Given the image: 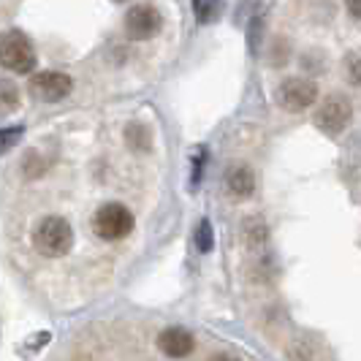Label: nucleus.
Returning <instances> with one entry per match:
<instances>
[{
	"instance_id": "nucleus-1",
	"label": "nucleus",
	"mask_w": 361,
	"mask_h": 361,
	"mask_svg": "<svg viewBox=\"0 0 361 361\" xmlns=\"http://www.w3.org/2000/svg\"><path fill=\"white\" fill-rule=\"evenodd\" d=\"M33 247L41 255H49V258L66 255L73 247L71 223L66 217H57V215L44 217L36 226V231H33Z\"/></svg>"
},
{
	"instance_id": "nucleus-2",
	"label": "nucleus",
	"mask_w": 361,
	"mask_h": 361,
	"mask_svg": "<svg viewBox=\"0 0 361 361\" xmlns=\"http://www.w3.org/2000/svg\"><path fill=\"white\" fill-rule=\"evenodd\" d=\"M92 231L98 239H106V242H117V239H126L133 231V212L128 209L126 204H104L95 215H92Z\"/></svg>"
},
{
	"instance_id": "nucleus-3",
	"label": "nucleus",
	"mask_w": 361,
	"mask_h": 361,
	"mask_svg": "<svg viewBox=\"0 0 361 361\" xmlns=\"http://www.w3.org/2000/svg\"><path fill=\"white\" fill-rule=\"evenodd\" d=\"M0 60L8 71L14 73H30L36 68V49L27 38L11 30L3 36V44H0Z\"/></svg>"
},
{
	"instance_id": "nucleus-4",
	"label": "nucleus",
	"mask_w": 361,
	"mask_h": 361,
	"mask_svg": "<svg viewBox=\"0 0 361 361\" xmlns=\"http://www.w3.org/2000/svg\"><path fill=\"white\" fill-rule=\"evenodd\" d=\"M315 101H318V85L312 79L293 76V79H286L277 87V104L286 109V111H305Z\"/></svg>"
},
{
	"instance_id": "nucleus-5",
	"label": "nucleus",
	"mask_w": 361,
	"mask_h": 361,
	"mask_svg": "<svg viewBox=\"0 0 361 361\" xmlns=\"http://www.w3.org/2000/svg\"><path fill=\"white\" fill-rule=\"evenodd\" d=\"M350 114H353V109H350L348 98L329 95L324 104L318 106V111H315V126L334 136V133H343L345 130V126L350 123Z\"/></svg>"
},
{
	"instance_id": "nucleus-6",
	"label": "nucleus",
	"mask_w": 361,
	"mask_h": 361,
	"mask_svg": "<svg viewBox=\"0 0 361 361\" xmlns=\"http://www.w3.org/2000/svg\"><path fill=\"white\" fill-rule=\"evenodd\" d=\"M71 92V76L60 71H44L36 73L30 79V95L36 101H47V104H57Z\"/></svg>"
},
{
	"instance_id": "nucleus-7",
	"label": "nucleus",
	"mask_w": 361,
	"mask_h": 361,
	"mask_svg": "<svg viewBox=\"0 0 361 361\" xmlns=\"http://www.w3.org/2000/svg\"><path fill=\"white\" fill-rule=\"evenodd\" d=\"M161 25H163L161 14L152 6H133L126 14V33L130 38H136V41L152 38L161 30Z\"/></svg>"
},
{
	"instance_id": "nucleus-8",
	"label": "nucleus",
	"mask_w": 361,
	"mask_h": 361,
	"mask_svg": "<svg viewBox=\"0 0 361 361\" xmlns=\"http://www.w3.org/2000/svg\"><path fill=\"white\" fill-rule=\"evenodd\" d=\"M193 345H196L193 343V334L180 329V326H169V329H163L161 334H158V348H161L169 359H185V356H190L193 353Z\"/></svg>"
},
{
	"instance_id": "nucleus-9",
	"label": "nucleus",
	"mask_w": 361,
	"mask_h": 361,
	"mask_svg": "<svg viewBox=\"0 0 361 361\" xmlns=\"http://www.w3.org/2000/svg\"><path fill=\"white\" fill-rule=\"evenodd\" d=\"M255 188V177L247 166H236L234 171L228 174V190L236 199H247Z\"/></svg>"
},
{
	"instance_id": "nucleus-10",
	"label": "nucleus",
	"mask_w": 361,
	"mask_h": 361,
	"mask_svg": "<svg viewBox=\"0 0 361 361\" xmlns=\"http://www.w3.org/2000/svg\"><path fill=\"white\" fill-rule=\"evenodd\" d=\"M220 11H223V0H193V14L201 25L215 22L220 17Z\"/></svg>"
},
{
	"instance_id": "nucleus-11",
	"label": "nucleus",
	"mask_w": 361,
	"mask_h": 361,
	"mask_svg": "<svg viewBox=\"0 0 361 361\" xmlns=\"http://www.w3.org/2000/svg\"><path fill=\"white\" fill-rule=\"evenodd\" d=\"M126 139H128V145H133L136 149H147V147H149V136H147V128L139 126V123L128 126Z\"/></svg>"
},
{
	"instance_id": "nucleus-12",
	"label": "nucleus",
	"mask_w": 361,
	"mask_h": 361,
	"mask_svg": "<svg viewBox=\"0 0 361 361\" xmlns=\"http://www.w3.org/2000/svg\"><path fill=\"white\" fill-rule=\"evenodd\" d=\"M193 239H196L199 253H209V250H212V226H209V220H201Z\"/></svg>"
},
{
	"instance_id": "nucleus-13",
	"label": "nucleus",
	"mask_w": 361,
	"mask_h": 361,
	"mask_svg": "<svg viewBox=\"0 0 361 361\" xmlns=\"http://www.w3.org/2000/svg\"><path fill=\"white\" fill-rule=\"evenodd\" d=\"M345 71H348L353 85H361V49H356V52H350L345 57Z\"/></svg>"
},
{
	"instance_id": "nucleus-14",
	"label": "nucleus",
	"mask_w": 361,
	"mask_h": 361,
	"mask_svg": "<svg viewBox=\"0 0 361 361\" xmlns=\"http://www.w3.org/2000/svg\"><path fill=\"white\" fill-rule=\"evenodd\" d=\"M17 136H22V128H17V130H3V147L8 149V147L14 145Z\"/></svg>"
},
{
	"instance_id": "nucleus-15",
	"label": "nucleus",
	"mask_w": 361,
	"mask_h": 361,
	"mask_svg": "<svg viewBox=\"0 0 361 361\" xmlns=\"http://www.w3.org/2000/svg\"><path fill=\"white\" fill-rule=\"evenodd\" d=\"M3 101H6V109L14 106V90H11V85H8V82L3 85Z\"/></svg>"
},
{
	"instance_id": "nucleus-16",
	"label": "nucleus",
	"mask_w": 361,
	"mask_h": 361,
	"mask_svg": "<svg viewBox=\"0 0 361 361\" xmlns=\"http://www.w3.org/2000/svg\"><path fill=\"white\" fill-rule=\"evenodd\" d=\"M345 6H348V11H350L356 19L361 17V0H345Z\"/></svg>"
}]
</instances>
